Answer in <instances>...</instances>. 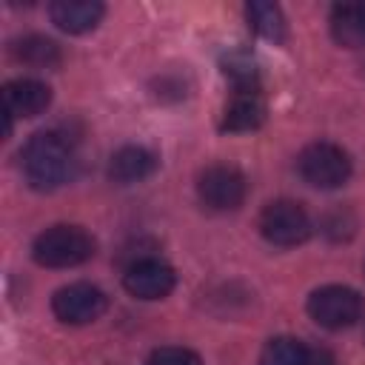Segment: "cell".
Here are the masks:
<instances>
[{
	"instance_id": "obj_1",
	"label": "cell",
	"mask_w": 365,
	"mask_h": 365,
	"mask_svg": "<svg viewBox=\"0 0 365 365\" xmlns=\"http://www.w3.org/2000/svg\"><path fill=\"white\" fill-rule=\"evenodd\" d=\"M23 174L34 191H54L66 185L74 174V151L66 137L57 131H37L26 140L23 151Z\"/></svg>"
},
{
	"instance_id": "obj_2",
	"label": "cell",
	"mask_w": 365,
	"mask_h": 365,
	"mask_svg": "<svg viewBox=\"0 0 365 365\" xmlns=\"http://www.w3.org/2000/svg\"><path fill=\"white\" fill-rule=\"evenodd\" d=\"M94 237L80 225H51L37 234L31 245V257L43 268H74L94 257Z\"/></svg>"
},
{
	"instance_id": "obj_3",
	"label": "cell",
	"mask_w": 365,
	"mask_h": 365,
	"mask_svg": "<svg viewBox=\"0 0 365 365\" xmlns=\"http://www.w3.org/2000/svg\"><path fill=\"white\" fill-rule=\"evenodd\" d=\"M305 308H308V317L319 328L342 331L362 319L365 299L359 297V291H354L348 285H322L308 297Z\"/></svg>"
},
{
	"instance_id": "obj_4",
	"label": "cell",
	"mask_w": 365,
	"mask_h": 365,
	"mask_svg": "<svg viewBox=\"0 0 365 365\" xmlns=\"http://www.w3.org/2000/svg\"><path fill=\"white\" fill-rule=\"evenodd\" d=\"M297 165H299L302 180L322 191L345 185L351 177V157L336 143H325V140L305 145Z\"/></svg>"
},
{
	"instance_id": "obj_5",
	"label": "cell",
	"mask_w": 365,
	"mask_h": 365,
	"mask_svg": "<svg viewBox=\"0 0 365 365\" xmlns=\"http://www.w3.org/2000/svg\"><path fill=\"white\" fill-rule=\"evenodd\" d=\"M259 231L271 245L291 248L311 237V217L294 200H274L259 214Z\"/></svg>"
},
{
	"instance_id": "obj_6",
	"label": "cell",
	"mask_w": 365,
	"mask_h": 365,
	"mask_svg": "<svg viewBox=\"0 0 365 365\" xmlns=\"http://www.w3.org/2000/svg\"><path fill=\"white\" fill-rule=\"evenodd\" d=\"M197 194H200V202L211 211H234L245 202L248 182H245L240 168L217 163V165H208L200 174Z\"/></svg>"
},
{
	"instance_id": "obj_7",
	"label": "cell",
	"mask_w": 365,
	"mask_h": 365,
	"mask_svg": "<svg viewBox=\"0 0 365 365\" xmlns=\"http://www.w3.org/2000/svg\"><path fill=\"white\" fill-rule=\"evenodd\" d=\"M106 308H108V297L91 282L63 285L51 297V311L66 325H88V322L100 319L106 314Z\"/></svg>"
},
{
	"instance_id": "obj_8",
	"label": "cell",
	"mask_w": 365,
	"mask_h": 365,
	"mask_svg": "<svg viewBox=\"0 0 365 365\" xmlns=\"http://www.w3.org/2000/svg\"><path fill=\"white\" fill-rule=\"evenodd\" d=\"M174 282H177L174 268L157 257L134 259L123 274L125 291L137 299H163L174 291Z\"/></svg>"
},
{
	"instance_id": "obj_9",
	"label": "cell",
	"mask_w": 365,
	"mask_h": 365,
	"mask_svg": "<svg viewBox=\"0 0 365 365\" xmlns=\"http://www.w3.org/2000/svg\"><path fill=\"white\" fill-rule=\"evenodd\" d=\"M48 103H51V88L40 80L20 77L3 86V111L11 117H37L48 108Z\"/></svg>"
},
{
	"instance_id": "obj_10",
	"label": "cell",
	"mask_w": 365,
	"mask_h": 365,
	"mask_svg": "<svg viewBox=\"0 0 365 365\" xmlns=\"http://www.w3.org/2000/svg\"><path fill=\"white\" fill-rule=\"evenodd\" d=\"M259 365H336L331 351L311 348L294 336H274L259 354Z\"/></svg>"
},
{
	"instance_id": "obj_11",
	"label": "cell",
	"mask_w": 365,
	"mask_h": 365,
	"mask_svg": "<svg viewBox=\"0 0 365 365\" xmlns=\"http://www.w3.org/2000/svg\"><path fill=\"white\" fill-rule=\"evenodd\" d=\"M48 14L57 29H63L68 34H86V31L97 29L106 9L97 0H57L48 6Z\"/></svg>"
},
{
	"instance_id": "obj_12",
	"label": "cell",
	"mask_w": 365,
	"mask_h": 365,
	"mask_svg": "<svg viewBox=\"0 0 365 365\" xmlns=\"http://www.w3.org/2000/svg\"><path fill=\"white\" fill-rule=\"evenodd\" d=\"M157 168V157L145 145H123L108 160V180L117 185H131L151 177Z\"/></svg>"
},
{
	"instance_id": "obj_13",
	"label": "cell",
	"mask_w": 365,
	"mask_h": 365,
	"mask_svg": "<svg viewBox=\"0 0 365 365\" xmlns=\"http://www.w3.org/2000/svg\"><path fill=\"white\" fill-rule=\"evenodd\" d=\"M262 123H265V103L259 91H237L222 111L220 128L231 134H245V131H257Z\"/></svg>"
},
{
	"instance_id": "obj_14",
	"label": "cell",
	"mask_w": 365,
	"mask_h": 365,
	"mask_svg": "<svg viewBox=\"0 0 365 365\" xmlns=\"http://www.w3.org/2000/svg\"><path fill=\"white\" fill-rule=\"evenodd\" d=\"M331 37L342 48L365 46V0L359 3H336L331 9Z\"/></svg>"
},
{
	"instance_id": "obj_15",
	"label": "cell",
	"mask_w": 365,
	"mask_h": 365,
	"mask_svg": "<svg viewBox=\"0 0 365 365\" xmlns=\"http://www.w3.org/2000/svg\"><path fill=\"white\" fill-rule=\"evenodd\" d=\"M245 17H248V26L262 40L282 43L288 37V23H285V14H282V9L277 3H248L245 6Z\"/></svg>"
},
{
	"instance_id": "obj_16",
	"label": "cell",
	"mask_w": 365,
	"mask_h": 365,
	"mask_svg": "<svg viewBox=\"0 0 365 365\" xmlns=\"http://www.w3.org/2000/svg\"><path fill=\"white\" fill-rule=\"evenodd\" d=\"M11 54L31 66V68H54L60 66V46L48 37H40V34H29V37H20L14 40L11 46Z\"/></svg>"
},
{
	"instance_id": "obj_17",
	"label": "cell",
	"mask_w": 365,
	"mask_h": 365,
	"mask_svg": "<svg viewBox=\"0 0 365 365\" xmlns=\"http://www.w3.org/2000/svg\"><path fill=\"white\" fill-rule=\"evenodd\" d=\"M222 74L234 83L237 91H257L259 88V68L245 51H231L222 60Z\"/></svg>"
},
{
	"instance_id": "obj_18",
	"label": "cell",
	"mask_w": 365,
	"mask_h": 365,
	"mask_svg": "<svg viewBox=\"0 0 365 365\" xmlns=\"http://www.w3.org/2000/svg\"><path fill=\"white\" fill-rule=\"evenodd\" d=\"M148 365H202V359L188 348L168 345V348H157L148 356Z\"/></svg>"
}]
</instances>
